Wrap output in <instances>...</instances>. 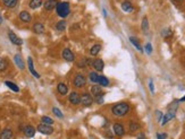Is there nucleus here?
<instances>
[{
  "label": "nucleus",
  "mask_w": 185,
  "mask_h": 139,
  "mask_svg": "<svg viewBox=\"0 0 185 139\" xmlns=\"http://www.w3.org/2000/svg\"><path fill=\"white\" fill-rule=\"evenodd\" d=\"M7 68H8V61L5 58L0 57V71H5Z\"/></svg>",
  "instance_id": "obj_34"
},
{
  "label": "nucleus",
  "mask_w": 185,
  "mask_h": 139,
  "mask_svg": "<svg viewBox=\"0 0 185 139\" xmlns=\"http://www.w3.org/2000/svg\"><path fill=\"white\" fill-rule=\"evenodd\" d=\"M58 1L57 0H47L46 2L43 3V7L47 12H51L54 9H56V6H57Z\"/></svg>",
  "instance_id": "obj_12"
},
{
  "label": "nucleus",
  "mask_w": 185,
  "mask_h": 139,
  "mask_svg": "<svg viewBox=\"0 0 185 139\" xmlns=\"http://www.w3.org/2000/svg\"><path fill=\"white\" fill-rule=\"evenodd\" d=\"M42 5H43V1H42V0H30V2H29V7H30L31 9H38V8H40Z\"/></svg>",
  "instance_id": "obj_21"
},
{
  "label": "nucleus",
  "mask_w": 185,
  "mask_h": 139,
  "mask_svg": "<svg viewBox=\"0 0 185 139\" xmlns=\"http://www.w3.org/2000/svg\"><path fill=\"white\" fill-rule=\"evenodd\" d=\"M23 132L27 138H32V137H34L35 132H36V129H35L33 126L29 125V126H25V127H24Z\"/></svg>",
  "instance_id": "obj_10"
},
{
  "label": "nucleus",
  "mask_w": 185,
  "mask_h": 139,
  "mask_svg": "<svg viewBox=\"0 0 185 139\" xmlns=\"http://www.w3.org/2000/svg\"><path fill=\"white\" fill-rule=\"evenodd\" d=\"M41 122H42V123H45V125H48V126H52V125L55 123V121H54L50 116H47L41 118Z\"/></svg>",
  "instance_id": "obj_31"
},
{
  "label": "nucleus",
  "mask_w": 185,
  "mask_h": 139,
  "mask_svg": "<svg viewBox=\"0 0 185 139\" xmlns=\"http://www.w3.org/2000/svg\"><path fill=\"white\" fill-rule=\"evenodd\" d=\"M2 23V17H1V16H0V24Z\"/></svg>",
  "instance_id": "obj_43"
},
{
  "label": "nucleus",
  "mask_w": 185,
  "mask_h": 139,
  "mask_svg": "<svg viewBox=\"0 0 185 139\" xmlns=\"http://www.w3.org/2000/svg\"><path fill=\"white\" fill-rule=\"evenodd\" d=\"M14 61H15L16 66L21 70L25 69V63H24V60L22 59V56H21V54H15V56H14Z\"/></svg>",
  "instance_id": "obj_15"
},
{
  "label": "nucleus",
  "mask_w": 185,
  "mask_h": 139,
  "mask_svg": "<svg viewBox=\"0 0 185 139\" xmlns=\"http://www.w3.org/2000/svg\"><path fill=\"white\" fill-rule=\"evenodd\" d=\"M129 112V104L126 102H120V103H117L111 107V113L115 116L118 118H123Z\"/></svg>",
  "instance_id": "obj_1"
},
{
  "label": "nucleus",
  "mask_w": 185,
  "mask_h": 139,
  "mask_svg": "<svg viewBox=\"0 0 185 139\" xmlns=\"http://www.w3.org/2000/svg\"><path fill=\"white\" fill-rule=\"evenodd\" d=\"M176 1H178V2H181V1H183V0H176Z\"/></svg>",
  "instance_id": "obj_44"
},
{
  "label": "nucleus",
  "mask_w": 185,
  "mask_h": 139,
  "mask_svg": "<svg viewBox=\"0 0 185 139\" xmlns=\"http://www.w3.org/2000/svg\"><path fill=\"white\" fill-rule=\"evenodd\" d=\"M167 133H157V139H166Z\"/></svg>",
  "instance_id": "obj_39"
},
{
  "label": "nucleus",
  "mask_w": 185,
  "mask_h": 139,
  "mask_svg": "<svg viewBox=\"0 0 185 139\" xmlns=\"http://www.w3.org/2000/svg\"><path fill=\"white\" fill-rule=\"evenodd\" d=\"M93 102H94V100H93L92 95L90 93L85 92L81 95V104H83V106L89 107L93 104Z\"/></svg>",
  "instance_id": "obj_4"
},
{
  "label": "nucleus",
  "mask_w": 185,
  "mask_h": 139,
  "mask_svg": "<svg viewBox=\"0 0 185 139\" xmlns=\"http://www.w3.org/2000/svg\"><path fill=\"white\" fill-rule=\"evenodd\" d=\"M17 3H18V0H2V5L8 9L15 8L17 6Z\"/></svg>",
  "instance_id": "obj_19"
},
{
  "label": "nucleus",
  "mask_w": 185,
  "mask_h": 139,
  "mask_svg": "<svg viewBox=\"0 0 185 139\" xmlns=\"http://www.w3.org/2000/svg\"><path fill=\"white\" fill-rule=\"evenodd\" d=\"M145 50H147V52L151 54V52H152V45H151L150 43H147V45H145Z\"/></svg>",
  "instance_id": "obj_38"
},
{
  "label": "nucleus",
  "mask_w": 185,
  "mask_h": 139,
  "mask_svg": "<svg viewBox=\"0 0 185 139\" xmlns=\"http://www.w3.org/2000/svg\"><path fill=\"white\" fill-rule=\"evenodd\" d=\"M161 36L163 39H169V37L173 36V31L170 28H165V30H162Z\"/></svg>",
  "instance_id": "obj_32"
},
{
  "label": "nucleus",
  "mask_w": 185,
  "mask_h": 139,
  "mask_svg": "<svg viewBox=\"0 0 185 139\" xmlns=\"http://www.w3.org/2000/svg\"><path fill=\"white\" fill-rule=\"evenodd\" d=\"M8 37H9V41L12 42L13 44H15V45H22L23 44V41H22V39L21 37H18L17 35L15 34L14 32H12V31H9L8 32Z\"/></svg>",
  "instance_id": "obj_8"
},
{
  "label": "nucleus",
  "mask_w": 185,
  "mask_h": 139,
  "mask_svg": "<svg viewBox=\"0 0 185 139\" xmlns=\"http://www.w3.org/2000/svg\"><path fill=\"white\" fill-rule=\"evenodd\" d=\"M61 56H63V59L65 61H67V62H74L75 61V54L68 47H66V49L63 50V54Z\"/></svg>",
  "instance_id": "obj_6"
},
{
  "label": "nucleus",
  "mask_w": 185,
  "mask_h": 139,
  "mask_svg": "<svg viewBox=\"0 0 185 139\" xmlns=\"http://www.w3.org/2000/svg\"><path fill=\"white\" fill-rule=\"evenodd\" d=\"M99 77H100V75H99L97 71H91V72L89 74V79L92 81V83H94V84H98Z\"/></svg>",
  "instance_id": "obj_24"
},
{
  "label": "nucleus",
  "mask_w": 185,
  "mask_h": 139,
  "mask_svg": "<svg viewBox=\"0 0 185 139\" xmlns=\"http://www.w3.org/2000/svg\"><path fill=\"white\" fill-rule=\"evenodd\" d=\"M101 49H102L101 44H94V45L90 49V54H91V56H98L99 52L101 51Z\"/></svg>",
  "instance_id": "obj_23"
},
{
  "label": "nucleus",
  "mask_w": 185,
  "mask_h": 139,
  "mask_svg": "<svg viewBox=\"0 0 185 139\" xmlns=\"http://www.w3.org/2000/svg\"><path fill=\"white\" fill-rule=\"evenodd\" d=\"M56 12L57 15L61 18H66L68 15L70 14V2L67 1H61V2H58L57 6H56Z\"/></svg>",
  "instance_id": "obj_2"
},
{
  "label": "nucleus",
  "mask_w": 185,
  "mask_h": 139,
  "mask_svg": "<svg viewBox=\"0 0 185 139\" xmlns=\"http://www.w3.org/2000/svg\"><path fill=\"white\" fill-rule=\"evenodd\" d=\"M98 84H99L101 87H107V86H109V79H108L106 76H100Z\"/></svg>",
  "instance_id": "obj_27"
},
{
  "label": "nucleus",
  "mask_w": 185,
  "mask_h": 139,
  "mask_svg": "<svg viewBox=\"0 0 185 139\" xmlns=\"http://www.w3.org/2000/svg\"><path fill=\"white\" fill-rule=\"evenodd\" d=\"M52 113L57 116V118H59V119H63V118H64L63 112H61V111H60L58 107H52Z\"/></svg>",
  "instance_id": "obj_37"
},
{
  "label": "nucleus",
  "mask_w": 185,
  "mask_h": 139,
  "mask_svg": "<svg viewBox=\"0 0 185 139\" xmlns=\"http://www.w3.org/2000/svg\"><path fill=\"white\" fill-rule=\"evenodd\" d=\"M13 137V130L9 128H6L3 129L1 132H0V139H12Z\"/></svg>",
  "instance_id": "obj_18"
},
{
  "label": "nucleus",
  "mask_w": 185,
  "mask_h": 139,
  "mask_svg": "<svg viewBox=\"0 0 185 139\" xmlns=\"http://www.w3.org/2000/svg\"><path fill=\"white\" fill-rule=\"evenodd\" d=\"M113 132H114V135H116L117 137H123L124 135H125V128L123 125H120V123H115L114 126H113Z\"/></svg>",
  "instance_id": "obj_7"
},
{
  "label": "nucleus",
  "mask_w": 185,
  "mask_h": 139,
  "mask_svg": "<svg viewBox=\"0 0 185 139\" xmlns=\"http://www.w3.org/2000/svg\"><path fill=\"white\" fill-rule=\"evenodd\" d=\"M92 67L94 68V70L98 72V71H102L104 68V62L102 59H94L92 61Z\"/></svg>",
  "instance_id": "obj_9"
},
{
  "label": "nucleus",
  "mask_w": 185,
  "mask_h": 139,
  "mask_svg": "<svg viewBox=\"0 0 185 139\" xmlns=\"http://www.w3.org/2000/svg\"><path fill=\"white\" fill-rule=\"evenodd\" d=\"M73 85L76 88H82L86 85V77L83 74H76L74 79H73Z\"/></svg>",
  "instance_id": "obj_3"
},
{
  "label": "nucleus",
  "mask_w": 185,
  "mask_h": 139,
  "mask_svg": "<svg viewBox=\"0 0 185 139\" xmlns=\"http://www.w3.org/2000/svg\"><path fill=\"white\" fill-rule=\"evenodd\" d=\"M138 139H147V137H145L144 133H140L139 136H138Z\"/></svg>",
  "instance_id": "obj_42"
},
{
  "label": "nucleus",
  "mask_w": 185,
  "mask_h": 139,
  "mask_svg": "<svg viewBox=\"0 0 185 139\" xmlns=\"http://www.w3.org/2000/svg\"><path fill=\"white\" fill-rule=\"evenodd\" d=\"M149 88H150V91L152 94H154V87H153V81H149Z\"/></svg>",
  "instance_id": "obj_40"
},
{
  "label": "nucleus",
  "mask_w": 185,
  "mask_h": 139,
  "mask_svg": "<svg viewBox=\"0 0 185 139\" xmlns=\"http://www.w3.org/2000/svg\"><path fill=\"white\" fill-rule=\"evenodd\" d=\"M100 93H102V89H101V86H100V85H94V86L91 87V95L97 96V95L100 94Z\"/></svg>",
  "instance_id": "obj_28"
},
{
  "label": "nucleus",
  "mask_w": 185,
  "mask_h": 139,
  "mask_svg": "<svg viewBox=\"0 0 185 139\" xmlns=\"http://www.w3.org/2000/svg\"><path fill=\"white\" fill-rule=\"evenodd\" d=\"M176 116V113H172V112H168V113H166L165 116H162L161 119V126H165V125H167L172 119H174Z\"/></svg>",
  "instance_id": "obj_20"
},
{
  "label": "nucleus",
  "mask_w": 185,
  "mask_h": 139,
  "mask_svg": "<svg viewBox=\"0 0 185 139\" xmlns=\"http://www.w3.org/2000/svg\"><path fill=\"white\" fill-rule=\"evenodd\" d=\"M178 103L179 101H174L173 103H170L168 106V112H172V113H176V110L178 107Z\"/></svg>",
  "instance_id": "obj_29"
},
{
  "label": "nucleus",
  "mask_w": 185,
  "mask_h": 139,
  "mask_svg": "<svg viewBox=\"0 0 185 139\" xmlns=\"http://www.w3.org/2000/svg\"><path fill=\"white\" fill-rule=\"evenodd\" d=\"M141 27H142V31H143L144 33H147V32L149 31V22H148V18H147V17H143Z\"/></svg>",
  "instance_id": "obj_33"
},
{
  "label": "nucleus",
  "mask_w": 185,
  "mask_h": 139,
  "mask_svg": "<svg viewBox=\"0 0 185 139\" xmlns=\"http://www.w3.org/2000/svg\"><path fill=\"white\" fill-rule=\"evenodd\" d=\"M104 93H100V94H98L97 96H94V101L97 102V104H102L104 103Z\"/></svg>",
  "instance_id": "obj_36"
},
{
  "label": "nucleus",
  "mask_w": 185,
  "mask_h": 139,
  "mask_svg": "<svg viewBox=\"0 0 185 139\" xmlns=\"http://www.w3.org/2000/svg\"><path fill=\"white\" fill-rule=\"evenodd\" d=\"M18 17H19V19L23 22V23H31V21H32V16H31V14L29 12H26V10H23V12H19V15H18Z\"/></svg>",
  "instance_id": "obj_13"
},
{
  "label": "nucleus",
  "mask_w": 185,
  "mask_h": 139,
  "mask_svg": "<svg viewBox=\"0 0 185 139\" xmlns=\"http://www.w3.org/2000/svg\"><path fill=\"white\" fill-rule=\"evenodd\" d=\"M70 102L73 105H79L81 103V95L77 92H72L70 94Z\"/></svg>",
  "instance_id": "obj_11"
},
{
  "label": "nucleus",
  "mask_w": 185,
  "mask_h": 139,
  "mask_svg": "<svg viewBox=\"0 0 185 139\" xmlns=\"http://www.w3.org/2000/svg\"><path fill=\"white\" fill-rule=\"evenodd\" d=\"M45 31H46V28H45V25L42 23H34L33 25V32H34L35 34H42V33H45Z\"/></svg>",
  "instance_id": "obj_17"
},
{
  "label": "nucleus",
  "mask_w": 185,
  "mask_h": 139,
  "mask_svg": "<svg viewBox=\"0 0 185 139\" xmlns=\"http://www.w3.org/2000/svg\"><path fill=\"white\" fill-rule=\"evenodd\" d=\"M156 113H157V118H158V121H161V119H162L161 112H160V111H157Z\"/></svg>",
  "instance_id": "obj_41"
},
{
  "label": "nucleus",
  "mask_w": 185,
  "mask_h": 139,
  "mask_svg": "<svg viewBox=\"0 0 185 139\" xmlns=\"http://www.w3.org/2000/svg\"><path fill=\"white\" fill-rule=\"evenodd\" d=\"M36 130H38L40 133L47 135V136L52 135L54 131H55V129L52 128V126H48V125H45V123H40V125L36 127Z\"/></svg>",
  "instance_id": "obj_5"
},
{
  "label": "nucleus",
  "mask_w": 185,
  "mask_h": 139,
  "mask_svg": "<svg viewBox=\"0 0 185 139\" xmlns=\"http://www.w3.org/2000/svg\"><path fill=\"white\" fill-rule=\"evenodd\" d=\"M57 92L60 94V95H67L68 93V86L65 84V83H59L57 85Z\"/></svg>",
  "instance_id": "obj_16"
},
{
  "label": "nucleus",
  "mask_w": 185,
  "mask_h": 139,
  "mask_svg": "<svg viewBox=\"0 0 185 139\" xmlns=\"http://www.w3.org/2000/svg\"><path fill=\"white\" fill-rule=\"evenodd\" d=\"M129 41H131V43L133 44V45L135 46L138 50H139L140 52H143V49H142V46H141V44L139 43V41L135 39V37H129Z\"/></svg>",
  "instance_id": "obj_30"
},
{
  "label": "nucleus",
  "mask_w": 185,
  "mask_h": 139,
  "mask_svg": "<svg viewBox=\"0 0 185 139\" xmlns=\"http://www.w3.org/2000/svg\"><path fill=\"white\" fill-rule=\"evenodd\" d=\"M5 85L8 87V88H10L13 92H16V93H18L19 92V87L16 85V84H14V83H12V81H5Z\"/></svg>",
  "instance_id": "obj_25"
},
{
  "label": "nucleus",
  "mask_w": 185,
  "mask_h": 139,
  "mask_svg": "<svg viewBox=\"0 0 185 139\" xmlns=\"http://www.w3.org/2000/svg\"><path fill=\"white\" fill-rule=\"evenodd\" d=\"M66 26H67V24H66L65 21H59L56 24V30L58 32H64L66 30Z\"/></svg>",
  "instance_id": "obj_26"
},
{
  "label": "nucleus",
  "mask_w": 185,
  "mask_h": 139,
  "mask_svg": "<svg viewBox=\"0 0 185 139\" xmlns=\"http://www.w3.org/2000/svg\"><path fill=\"white\" fill-rule=\"evenodd\" d=\"M27 65H29V70H30V72L34 76L35 78H40V74L39 72H36V70L34 69V65H33V59L31 58V57H29L27 58Z\"/></svg>",
  "instance_id": "obj_14"
},
{
  "label": "nucleus",
  "mask_w": 185,
  "mask_h": 139,
  "mask_svg": "<svg viewBox=\"0 0 185 139\" xmlns=\"http://www.w3.org/2000/svg\"><path fill=\"white\" fill-rule=\"evenodd\" d=\"M122 9L126 12H133V5L128 0H125L122 2Z\"/></svg>",
  "instance_id": "obj_22"
},
{
  "label": "nucleus",
  "mask_w": 185,
  "mask_h": 139,
  "mask_svg": "<svg viewBox=\"0 0 185 139\" xmlns=\"http://www.w3.org/2000/svg\"><path fill=\"white\" fill-rule=\"evenodd\" d=\"M141 126H140L138 122H135V121H132V122H129V131H132V132H135V131H138Z\"/></svg>",
  "instance_id": "obj_35"
}]
</instances>
